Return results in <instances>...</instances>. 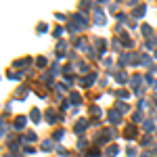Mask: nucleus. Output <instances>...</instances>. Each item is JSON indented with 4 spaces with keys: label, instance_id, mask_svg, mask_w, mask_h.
<instances>
[{
    "label": "nucleus",
    "instance_id": "obj_5",
    "mask_svg": "<svg viewBox=\"0 0 157 157\" xmlns=\"http://www.w3.org/2000/svg\"><path fill=\"white\" fill-rule=\"evenodd\" d=\"M23 126H25V118H19L15 121V128H23Z\"/></svg>",
    "mask_w": 157,
    "mask_h": 157
},
{
    "label": "nucleus",
    "instance_id": "obj_6",
    "mask_svg": "<svg viewBox=\"0 0 157 157\" xmlns=\"http://www.w3.org/2000/svg\"><path fill=\"white\" fill-rule=\"evenodd\" d=\"M86 126H88V121H80L78 126H76V132H82V130H84Z\"/></svg>",
    "mask_w": 157,
    "mask_h": 157
},
{
    "label": "nucleus",
    "instance_id": "obj_4",
    "mask_svg": "<svg viewBox=\"0 0 157 157\" xmlns=\"http://www.w3.org/2000/svg\"><path fill=\"white\" fill-rule=\"evenodd\" d=\"M46 118H48V121H55L57 115H55V111H52V109H48V111H46Z\"/></svg>",
    "mask_w": 157,
    "mask_h": 157
},
{
    "label": "nucleus",
    "instance_id": "obj_7",
    "mask_svg": "<svg viewBox=\"0 0 157 157\" xmlns=\"http://www.w3.org/2000/svg\"><path fill=\"white\" fill-rule=\"evenodd\" d=\"M140 15H145V6H138V8L134 11V17H140Z\"/></svg>",
    "mask_w": 157,
    "mask_h": 157
},
{
    "label": "nucleus",
    "instance_id": "obj_1",
    "mask_svg": "<svg viewBox=\"0 0 157 157\" xmlns=\"http://www.w3.org/2000/svg\"><path fill=\"white\" fill-rule=\"evenodd\" d=\"M124 134H126V138H128V140H132V138L136 136V128H134V126H128Z\"/></svg>",
    "mask_w": 157,
    "mask_h": 157
},
{
    "label": "nucleus",
    "instance_id": "obj_13",
    "mask_svg": "<svg viewBox=\"0 0 157 157\" xmlns=\"http://www.w3.org/2000/svg\"><path fill=\"white\" fill-rule=\"evenodd\" d=\"M155 105H157V99H155Z\"/></svg>",
    "mask_w": 157,
    "mask_h": 157
},
{
    "label": "nucleus",
    "instance_id": "obj_9",
    "mask_svg": "<svg viewBox=\"0 0 157 157\" xmlns=\"http://www.w3.org/2000/svg\"><path fill=\"white\" fill-rule=\"evenodd\" d=\"M107 153H109V155H111V157H115V153H118V147H111V149H109Z\"/></svg>",
    "mask_w": 157,
    "mask_h": 157
},
{
    "label": "nucleus",
    "instance_id": "obj_3",
    "mask_svg": "<svg viewBox=\"0 0 157 157\" xmlns=\"http://www.w3.org/2000/svg\"><path fill=\"white\" fill-rule=\"evenodd\" d=\"M109 118H111V121H113V124H119V118H121V115H119L118 111H111V113H109Z\"/></svg>",
    "mask_w": 157,
    "mask_h": 157
},
{
    "label": "nucleus",
    "instance_id": "obj_11",
    "mask_svg": "<svg viewBox=\"0 0 157 157\" xmlns=\"http://www.w3.org/2000/svg\"><path fill=\"white\" fill-rule=\"evenodd\" d=\"M71 101L74 103H80V94H71Z\"/></svg>",
    "mask_w": 157,
    "mask_h": 157
},
{
    "label": "nucleus",
    "instance_id": "obj_10",
    "mask_svg": "<svg viewBox=\"0 0 157 157\" xmlns=\"http://www.w3.org/2000/svg\"><path fill=\"white\" fill-rule=\"evenodd\" d=\"M92 82H94V76H88V78L84 80V84H92Z\"/></svg>",
    "mask_w": 157,
    "mask_h": 157
},
{
    "label": "nucleus",
    "instance_id": "obj_8",
    "mask_svg": "<svg viewBox=\"0 0 157 157\" xmlns=\"http://www.w3.org/2000/svg\"><path fill=\"white\" fill-rule=\"evenodd\" d=\"M32 118H34V121H38V118H40V111H38V109H34V111H32Z\"/></svg>",
    "mask_w": 157,
    "mask_h": 157
},
{
    "label": "nucleus",
    "instance_id": "obj_2",
    "mask_svg": "<svg viewBox=\"0 0 157 157\" xmlns=\"http://www.w3.org/2000/svg\"><path fill=\"white\" fill-rule=\"evenodd\" d=\"M94 17H96V23H105V19H103V13H101V8H94Z\"/></svg>",
    "mask_w": 157,
    "mask_h": 157
},
{
    "label": "nucleus",
    "instance_id": "obj_12",
    "mask_svg": "<svg viewBox=\"0 0 157 157\" xmlns=\"http://www.w3.org/2000/svg\"><path fill=\"white\" fill-rule=\"evenodd\" d=\"M155 57H157V50H155Z\"/></svg>",
    "mask_w": 157,
    "mask_h": 157
}]
</instances>
